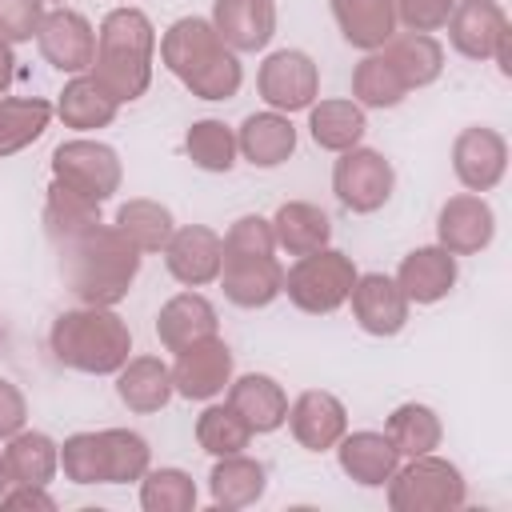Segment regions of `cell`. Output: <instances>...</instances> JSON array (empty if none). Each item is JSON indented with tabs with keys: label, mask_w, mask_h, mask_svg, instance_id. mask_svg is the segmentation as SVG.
Instances as JSON below:
<instances>
[{
	"label": "cell",
	"mask_w": 512,
	"mask_h": 512,
	"mask_svg": "<svg viewBox=\"0 0 512 512\" xmlns=\"http://www.w3.org/2000/svg\"><path fill=\"white\" fill-rule=\"evenodd\" d=\"M56 244L60 256V276L64 288L80 300V304H100V308H116L136 276H140V248L116 228V224H88L80 232H68Z\"/></svg>",
	"instance_id": "obj_1"
},
{
	"label": "cell",
	"mask_w": 512,
	"mask_h": 512,
	"mask_svg": "<svg viewBox=\"0 0 512 512\" xmlns=\"http://www.w3.org/2000/svg\"><path fill=\"white\" fill-rule=\"evenodd\" d=\"M160 60L196 100H232L244 84L236 52L216 36L212 20L204 16L172 20L160 36Z\"/></svg>",
	"instance_id": "obj_2"
},
{
	"label": "cell",
	"mask_w": 512,
	"mask_h": 512,
	"mask_svg": "<svg viewBox=\"0 0 512 512\" xmlns=\"http://www.w3.org/2000/svg\"><path fill=\"white\" fill-rule=\"evenodd\" d=\"M152 56H156V28H152V20L140 8L120 4L96 28V56H92L88 72L120 104H132L152 84Z\"/></svg>",
	"instance_id": "obj_3"
},
{
	"label": "cell",
	"mask_w": 512,
	"mask_h": 512,
	"mask_svg": "<svg viewBox=\"0 0 512 512\" xmlns=\"http://www.w3.org/2000/svg\"><path fill=\"white\" fill-rule=\"evenodd\" d=\"M52 360L84 376H116L132 356V328L124 316L100 304L68 308L48 328Z\"/></svg>",
	"instance_id": "obj_4"
},
{
	"label": "cell",
	"mask_w": 512,
	"mask_h": 512,
	"mask_svg": "<svg viewBox=\"0 0 512 512\" xmlns=\"http://www.w3.org/2000/svg\"><path fill=\"white\" fill-rule=\"evenodd\" d=\"M224 260H220V288L236 308H268L284 288V268L276 260L272 220L248 212L228 224Z\"/></svg>",
	"instance_id": "obj_5"
},
{
	"label": "cell",
	"mask_w": 512,
	"mask_h": 512,
	"mask_svg": "<svg viewBox=\"0 0 512 512\" xmlns=\"http://www.w3.org/2000/svg\"><path fill=\"white\" fill-rule=\"evenodd\" d=\"M468 500V480L444 456H412L388 476L392 512H456Z\"/></svg>",
	"instance_id": "obj_6"
},
{
	"label": "cell",
	"mask_w": 512,
	"mask_h": 512,
	"mask_svg": "<svg viewBox=\"0 0 512 512\" xmlns=\"http://www.w3.org/2000/svg\"><path fill=\"white\" fill-rule=\"evenodd\" d=\"M356 264L340 248H316L296 256V264L284 272V296L308 312V316H328L340 304H348V292L356 284Z\"/></svg>",
	"instance_id": "obj_7"
},
{
	"label": "cell",
	"mask_w": 512,
	"mask_h": 512,
	"mask_svg": "<svg viewBox=\"0 0 512 512\" xmlns=\"http://www.w3.org/2000/svg\"><path fill=\"white\" fill-rule=\"evenodd\" d=\"M52 180L104 204L120 192V180H124V168H120V156L112 144L104 140H88V136H76V140H64L52 148Z\"/></svg>",
	"instance_id": "obj_8"
},
{
	"label": "cell",
	"mask_w": 512,
	"mask_h": 512,
	"mask_svg": "<svg viewBox=\"0 0 512 512\" xmlns=\"http://www.w3.org/2000/svg\"><path fill=\"white\" fill-rule=\"evenodd\" d=\"M392 188H396V172H392L388 156L376 152V148H360L356 144V148L340 152V160L332 164V192L356 216L380 212L388 204Z\"/></svg>",
	"instance_id": "obj_9"
},
{
	"label": "cell",
	"mask_w": 512,
	"mask_h": 512,
	"mask_svg": "<svg viewBox=\"0 0 512 512\" xmlns=\"http://www.w3.org/2000/svg\"><path fill=\"white\" fill-rule=\"evenodd\" d=\"M256 92H260V100L272 112H284V116L304 112L320 96V68L300 48L268 52L264 64H260V72H256Z\"/></svg>",
	"instance_id": "obj_10"
},
{
	"label": "cell",
	"mask_w": 512,
	"mask_h": 512,
	"mask_svg": "<svg viewBox=\"0 0 512 512\" xmlns=\"http://www.w3.org/2000/svg\"><path fill=\"white\" fill-rule=\"evenodd\" d=\"M36 44H40V56L56 72H68V76L88 72L92 56H96V32H92L88 16L76 8H64V4L44 12V20L36 28Z\"/></svg>",
	"instance_id": "obj_11"
},
{
	"label": "cell",
	"mask_w": 512,
	"mask_h": 512,
	"mask_svg": "<svg viewBox=\"0 0 512 512\" xmlns=\"http://www.w3.org/2000/svg\"><path fill=\"white\" fill-rule=\"evenodd\" d=\"M452 172L468 192H492L508 172V140L488 124H468L452 140Z\"/></svg>",
	"instance_id": "obj_12"
},
{
	"label": "cell",
	"mask_w": 512,
	"mask_h": 512,
	"mask_svg": "<svg viewBox=\"0 0 512 512\" xmlns=\"http://www.w3.org/2000/svg\"><path fill=\"white\" fill-rule=\"evenodd\" d=\"M496 236V212L480 192H460L440 204L436 216V244L452 256H476Z\"/></svg>",
	"instance_id": "obj_13"
},
{
	"label": "cell",
	"mask_w": 512,
	"mask_h": 512,
	"mask_svg": "<svg viewBox=\"0 0 512 512\" xmlns=\"http://www.w3.org/2000/svg\"><path fill=\"white\" fill-rule=\"evenodd\" d=\"M232 348L220 340V336H204L188 348L176 352V364H172V388L176 396L184 400H212L228 388L232 380Z\"/></svg>",
	"instance_id": "obj_14"
},
{
	"label": "cell",
	"mask_w": 512,
	"mask_h": 512,
	"mask_svg": "<svg viewBox=\"0 0 512 512\" xmlns=\"http://www.w3.org/2000/svg\"><path fill=\"white\" fill-rule=\"evenodd\" d=\"M220 260H224V240L208 224H184L164 244V268L184 288L212 284L220 276Z\"/></svg>",
	"instance_id": "obj_15"
},
{
	"label": "cell",
	"mask_w": 512,
	"mask_h": 512,
	"mask_svg": "<svg viewBox=\"0 0 512 512\" xmlns=\"http://www.w3.org/2000/svg\"><path fill=\"white\" fill-rule=\"evenodd\" d=\"M352 320L368 332V336H396L404 324H408V296L404 288L396 284V276H384V272H364L356 276L352 292Z\"/></svg>",
	"instance_id": "obj_16"
},
{
	"label": "cell",
	"mask_w": 512,
	"mask_h": 512,
	"mask_svg": "<svg viewBox=\"0 0 512 512\" xmlns=\"http://www.w3.org/2000/svg\"><path fill=\"white\" fill-rule=\"evenodd\" d=\"M292 440L308 452H328L336 448V440L348 432V408L340 396L324 392V388H308L300 392L292 404H288V416H284Z\"/></svg>",
	"instance_id": "obj_17"
},
{
	"label": "cell",
	"mask_w": 512,
	"mask_h": 512,
	"mask_svg": "<svg viewBox=\"0 0 512 512\" xmlns=\"http://www.w3.org/2000/svg\"><path fill=\"white\" fill-rule=\"evenodd\" d=\"M444 28H448V44L464 60H492L500 36L508 32V16L496 0H456Z\"/></svg>",
	"instance_id": "obj_18"
},
{
	"label": "cell",
	"mask_w": 512,
	"mask_h": 512,
	"mask_svg": "<svg viewBox=\"0 0 512 512\" xmlns=\"http://www.w3.org/2000/svg\"><path fill=\"white\" fill-rule=\"evenodd\" d=\"M212 28L236 56L260 52L276 36V0H216Z\"/></svg>",
	"instance_id": "obj_19"
},
{
	"label": "cell",
	"mask_w": 512,
	"mask_h": 512,
	"mask_svg": "<svg viewBox=\"0 0 512 512\" xmlns=\"http://www.w3.org/2000/svg\"><path fill=\"white\" fill-rule=\"evenodd\" d=\"M456 280H460L456 256L440 244L412 248L396 268V284L404 288L408 304H440L456 288Z\"/></svg>",
	"instance_id": "obj_20"
},
{
	"label": "cell",
	"mask_w": 512,
	"mask_h": 512,
	"mask_svg": "<svg viewBox=\"0 0 512 512\" xmlns=\"http://www.w3.org/2000/svg\"><path fill=\"white\" fill-rule=\"evenodd\" d=\"M336 460H340V472L360 488H384L388 476L400 468V452L392 448L388 432H372V428L344 432L336 440Z\"/></svg>",
	"instance_id": "obj_21"
},
{
	"label": "cell",
	"mask_w": 512,
	"mask_h": 512,
	"mask_svg": "<svg viewBox=\"0 0 512 512\" xmlns=\"http://www.w3.org/2000/svg\"><path fill=\"white\" fill-rule=\"evenodd\" d=\"M228 408L252 428V436L260 432H276L280 424H284V416H288V392L272 380V376H264V372H244V376H236V380H228Z\"/></svg>",
	"instance_id": "obj_22"
},
{
	"label": "cell",
	"mask_w": 512,
	"mask_h": 512,
	"mask_svg": "<svg viewBox=\"0 0 512 512\" xmlns=\"http://www.w3.org/2000/svg\"><path fill=\"white\" fill-rule=\"evenodd\" d=\"M236 148L252 168H280L296 152V128L284 112H252L236 128Z\"/></svg>",
	"instance_id": "obj_23"
},
{
	"label": "cell",
	"mask_w": 512,
	"mask_h": 512,
	"mask_svg": "<svg viewBox=\"0 0 512 512\" xmlns=\"http://www.w3.org/2000/svg\"><path fill=\"white\" fill-rule=\"evenodd\" d=\"M216 324H220L216 304L200 292H180V296L164 300L156 312V336L168 352H180L204 336H216Z\"/></svg>",
	"instance_id": "obj_24"
},
{
	"label": "cell",
	"mask_w": 512,
	"mask_h": 512,
	"mask_svg": "<svg viewBox=\"0 0 512 512\" xmlns=\"http://www.w3.org/2000/svg\"><path fill=\"white\" fill-rule=\"evenodd\" d=\"M64 128H76V132H96V128H108L120 112V100L92 76V72H80L72 76L60 96H56V108H52Z\"/></svg>",
	"instance_id": "obj_25"
},
{
	"label": "cell",
	"mask_w": 512,
	"mask_h": 512,
	"mask_svg": "<svg viewBox=\"0 0 512 512\" xmlns=\"http://www.w3.org/2000/svg\"><path fill=\"white\" fill-rule=\"evenodd\" d=\"M116 396L128 412L152 416L176 396L172 368L160 356H128V364L116 372Z\"/></svg>",
	"instance_id": "obj_26"
},
{
	"label": "cell",
	"mask_w": 512,
	"mask_h": 512,
	"mask_svg": "<svg viewBox=\"0 0 512 512\" xmlns=\"http://www.w3.org/2000/svg\"><path fill=\"white\" fill-rule=\"evenodd\" d=\"M328 4L340 36L360 52H376L396 36L400 20L392 0H328Z\"/></svg>",
	"instance_id": "obj_27"
},
{
	"label": "cell",
	"mask_w": 512,
	"mask_h": 512,
	"mask_svg": "<svg viewBox=\"0 0 512 512\" xmlns=\"http://www.w3.org/2000/svg\"><path fill=\"white\" fill-rule=\"evenodd\" d=\"M268 488V468L244 452L236 456H216L212 472H208V492H212V504L224 508V512H240L248 504H256Z\"/></svg>",
	"instance_id": "obj_28"
},
{
	"label": "cell",
	"mask_w": 512,
	"mask_h": 512,
	"mask_svg": "<svg viewBox=\"0 0 512 512\" xmlns=\"http://www.w3.org/2000/svg\"><path fill=\"white\" fill-rule=\"evenodd\" d=\"M272 236H276V248H284L288 256H304V252H316V248H328L332 240V220L320 204H308V200H288L276 208L272 216Z\"/></svg>",
	"instance_id": "obj_29"
},
{
	"label": "cell",
	"mask_w": 512,
	"mask_h": 512,
	"mask_svg": "<svg viewBox=\"0 0 512 512\" xmlns=\"http://www.w3.org/2000/svg\"><path fill=\"white\" fill-rule=\"evenodd\" d=\"M308 132L316 140V148L324 152H348L364 140L368 132V120H364V108L356 100H320L308 108Z\"/></svg>",
	"instance_id": "obj_30"
},
{
	"label": "cell",
	"mask_w": 512,
	"mask_h": 512,
	"mask_svg": "<svg viewBox=\"0 0 512 512\" xmlns=\"http://www.w3.org/2000/svg\"><path fill=\"white\" fill-rule=\"evenodd\" d=\"M4 464H8L12 484H44L48 488V480L60 468V444L48 432L20 428L16 436L4 440Z\"/></svg>",
	"instance_id": "obj_31"
},
{
	"label": "cell",
	"mask_w": 512,
	"mask_h": 512,
	"mask_svg": "<svg viewBox=\"0 0 512 512\" xmlns=\"http://www.w3.org/2000/svg\"><path fill=\"white\" fill-rule=\"evenodd\" d=\"M380 52L396 64V72L404 76L408 92L436 84L440 72H444V48H440V40L432 32H396Z\"/></svg>",
	"instance_id": "obj_32"
},
{
	"label": "cell",
	"mask_w": 512,
	"mask_h": 512,
	"mask_svg": "<svg viewBox=\"0 0 512 512\" xmlns=\"http://www.w3.org/2000/svg\"><path fill=\"white\" fill-rule=\"evenodd\" d=\"M52 124V104L44 96H0V160L36 144Z\"/></svg>",
	"instance_id": "obj_33"
},
{
	"label": "cell",
	"mask_w": 512,
	"mask_h": 512,
	"mask_svg": "<svg viewBox=\"0 0 512 512\" xmlns=\"http://www.w3.org/2000/svg\"><path fill=\"white\" fill-rule=\"evenodd\" d=\"M384 432H388L392 448H396L400 456H408V460H412V456H428V452H436L440 440H444V424H440L436 408L416 404V400L392 408Z\"/></svg>",
	"instance_id": "obj_34"
},
{
	"label": "cell",
	"mask_w": 512,
	"mask_h": 512,
	"mask_svg": "<svg viewBox=\"0 0 512 512\" xmlns=\"http://www.w3.org/2000/svg\"><path fill=\"white\" fill-rule=\"evenodd\" d=\"M140 252H164L168 236L176 232V220H172V208L160 204V200H148V196H136V200H124L116 208V220H112Z\"/></svg>",
	"instance_id": "obj_35"
},
{
	"label": "cell",
	"mask_w": 512,
	"mask_h": 512,
	"mask_svg": "<svg viewBox=\"0 0 512 512\" xmlns=\"http://www.w3.org/2000/svg\"><path fill=\"white\" fill-rule=\"evenodd\" d=\"M404 96H408V84L396 72V64L380 48L364 52V60L352 68V100L360 108H396Z\"/></svg>",
	"instance_id": "obj_36"
},
{
	"label": "cell",
	"mask_w": 512,
	"mask_h": 512,
	"mask_svg": "<svg viewBox=\"0 0 512 512\" xmlns=\"http://www.w3.org/2000/svg\"><path fill=\"white\" fill-rule=\"evenodd\" d=\"M184 152L200 172H232L236 164V132L224 120H192V128L184 132Z\"/></svg>",
	"instance_id": "obj_37"
},
{
	"label": "cell",
	"mask_w": 512,
	"mask_h": 512,
	"mask_svg": "<svg viewBox=\"0 0 512 512\" xmlns=\"http://www.w3.org/2000/svg\"><path fill=\"white\" fill-rule=\"evenodd\" d=\"M60 468L72 484H108V436L100 432H72L60 444Z\"/></svg>",
	"instance_id": "obj_38"
},
{
	"label": "cell",
	"mask_w": 512,
	"mask_h": 512,
	"mask_svg": "<svg viewBox=\"0 0 512 512\" xmlns=\"http://www.w3.org/2000/svg\"><path fill=\"white\" fill-rule=\"evenodd\" d=\"M140 508L144 512H192L196 480L184 468H148L140 476Z\"/></svg>",
	"instance_id": "obj_39"
},
{
	"label": "cell",
	"mask_w": 512,
	"mask_h": 512,
	"mask_svg": "<svg viewBox=\"0 0 512 512\" xmlns=\"http://www.w3.org/2000/svg\"><path fill=\"white\" fill-rule=\"evenodd\" d=\"M248 440H252V428L228 404H208L196 416V444L208 456H236L248 448Z\"/></svg>",
	"instance_id": "obj_40"
},
{
	"label": "cell",
	"mask_w": 512,
	"mask_h": 512,
	"mask_svg": "<svg viewBox=\"0 0 512 512\" xmlns=\"http://www.w3.org/2000/svg\"><path fill=\"white\" fill-rule=\"evenodd\" d=\"M96 220H100V204L96 200H88V196H80V192H72L64 184H56V180L48 184V200H44V232H48V240H60L68 232H80V228H88Z\"/></svg>",
	"instance_id": "obj_41"
},
{
	"label": "cell",
	"mask_w": 512,
	"mask_h": 512,
	"mask_svg": "<svg viewBox=\"0 0 512 512\" xmlns=\"http://www.w3.org/2000/svg\"><path fill=\"white\" fill-rule=\"evenodd\" d=\"M108 436V484H132L152 468V448L132 428H104Z\"/></svg>",
	"instance_id": "obj_42"
},
{
	"label": "cell",
	"mask_w": 512,
	"mask_h": 512,
	"mask_svg": "<svg viewBox=\"0 0 512 512\" xmlns=\"http://www.w3.org/2000/svg\"><path fill=\"white\" fill-rule=\"evenodd\" d=\"M40 20H44V0H0V36L8 44L32 40Z\"/></svg>",
	"instance_id": "obj_43"
},
{
	"label": "cell",
	"mask_w": 512,
	"mask_h": 512,
	"mask_svg": "<svg viewBox=\"0 0 512 512\" xmlns=\"http://www.w3.org/2000/svg\"><path fill=\"white\" fill-rule=\"evenodd\" d=\"M396 4V20L408 32H436L448 24L456 0H392Z\"/></svg>",
	"instance_id": "obj_44"
},
{
	"label": "cell",
	"mask_w": 512,
	"mask_h": 512,
	"mask_svg": "<svg viewBox=\"0 0 512 512\" xmlns=\"http://www.w3.org/2000/svg\"><path fill=\"white\" fill-rule=\"evenodd\" d=\"M4 512H56V500L48 496L44 484H8V492L0 496Z\"/></svg>",
	"instance_id": "obj_45"
},
{
	"label": "cell",
	"mask_w": 512,
	"mask_h": 512,
	"mask_svg": "<svg viewBox=\"0 0 512 512\" xmlns=\"http://www.w3.org/2000/svg\"><path fill=\"white\" fill-rule=\"evenodd\" d=\"M24 424H28V400H24V392L12 380L0 376V440L16 436Z\"/></svg>",
	"instance_id": "obj_46"
},
{
	"label": "cell",
	"mask_w": 512,
	"mask_h": 512,
	"mask_svg": "<svg viewBox=\"0 0 512 512\" xmlns=\"http://www.w3.org/2000/svg\"><path fill=\"white\" fill-rule=\"evenodd\" d=\"M12 80H16V52H12V44L0 36V96H8Z\"/></svg>",
	"instance_id": "obj_47"
},
{
	"label": "cell",
	"mask_w": 512,
	"mask_h": 512,
	"mask_svg": "<svg viewBox=\"0 0 512 512\" xmlns=\"http://www.w3.org/2000/svg\"><path fill=\"white\" fill-rule=\"evenodd\" d=\"M492 60H496V68H500V76H512V28L500 36V44H496V52H492Z\"/></svg>",
	"instance_id": "obj_48"
},
{
	"label": "cell",
	"mask_w": 512,
	"mask_h": 512,
	"mask_svg": "<svg viewBox=\"0 0 512 512\" xmlns=\"http://www.w3.org/2000/svg\"><path fill=\"white\" fill-rule=\"evenodd\" d=\"M8 484H12V476H8V464H4V452H0V496L8 492Z\"/></svg>",
	"instance_id": "obj_49"
},
{
	"label": "cell",
	"mask_w": 512,
	"mask_h": 512,
	"mask_svg": "<svg viewBox=\"0 0 512 512\" xmlns=\"http://www.w3.org/2000/svg\"><path fill=\"white\" fill-rule=\"evenodd\" d=\"M52 4H64V0H52Z\"/></svg>",
	"instance_id": "obj_50"
},
{
	"label": "cell",
	"mask_w": 512,
	"mask_h": 512,
	"mask_svg": "<svg viewBox=\"0 0 512 512\" xmlns=\"http://www.w3.org/2000/svg\"><path fill=\"white\" fill-rule=\"evenodd\" d=\"M120 4H128V0H120Z\"/></svg>",
	"instance_id": "obj_51"
}]
</instances>
